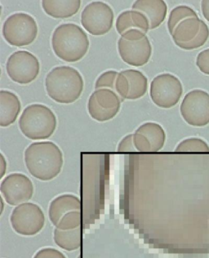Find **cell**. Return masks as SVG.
<instances>
[{
  "mask_svg": "<svg viewBox=\"0 0 209 258\" xmlns=\"http://www.w3.org/2000/svg\"><path fill=\"white\" fill-rule=\"evenodd\" d=\"M25 164L31 176L39 181L56 178L62 169V151L52 142H37L30 144L24 154Z\"/></svg>",
  "mask_w": 209,
  "mask_h": 258,
  "instance_id": "cell-1",
  "label": "cell"
},
{
  "mask_svg": "<svg viewBox=\"0 0 209 258\" xmlns=\"http://www.w3.org/2000/svg\"><path fill=\"white\" fill-rule=\"evenodd\" d=\"M84 87L81 74L68 66L55 67L46 76L47 93L57 103L71 104L77 101L82 94Z\"/></svg>",
  "mask_w": 209,
  "mask_h": 258,
  "instance_id": "cell-2",
  "label": "cell"
},
{
  "mask_svg": "<svg viewBox=\"0 0 209 258\" xmlns=\"http://www.w3.org/2000/svg\"><path fill=\"white\" fill-rule=\"evenodd\" d=\"M52 47L59 58L66 62H77L89 51V37L78 25L62 24L54 30Z\"/></svg>",
  "mask_w": 209,
  "mask_h": 258,
  "instance_id": "cell-3",
  "label": "cell"
},
{
  "mask_svg": "<svg viewBox=\"0 0 209 258\" xmlns=\"http://www.w3.org/2000/svg\"><path fill=\"white\" fill-rule=\"evenodd\" d=\"M56 117L49 107L42 104H32L26 107L20 117L19 128L30 140L48 139L56 130Z\"/></svg>",
  "mask_w": 209,
  "mask_h": 258,
  "instance_id": "cell-4",
  "label": "cell"
},
{
  "mask_svg": "<svg viewBox=\"0 0 209 258\" xmlns=\"http://www.w3.org/2000/svg\"><path fill=\"white\" fill-rule=\"evenodd\" d=\"M38 26L35 18L25 13H14L3 26V36L7 43L15 47L28 46L35 41Z\"/></svg>",
  "mask_w": 209,
  "mask_h": 258,
  "instance_id": "cell-5",
  "label": "cell"
},
{
  "mask_svg": "<svg viewBox=\"0 0 209 258\" xmlns=\"http://www.w3.org/2000/svg\"><path fill=\"white\" fill-rule=\"evenodd\" d=\"M10 223L18 235L33 236L43 230L45 225V216L39 205L26 202L13 209L10 216Z\"/></svg>",
  "mask_w": 209,
  "mask_h": 258,
  "instance_id": "cell-6",
  "label": "cell"
},
{
  "mask_svg": "<svg viewBox=\"0 0 209 258\" xmlns=\"http://www.w3.org/2000/svg\"><path fill=\"white\" fill-rule=\"evenodd\" d=\"M183 93V87L178 78L164 73L154 78L151 84L150 95L155 105L163 109L176 106Z\"/></svg>",
  "mask_w": 209,
  "mask_h": 258,
  "instance_id": "cell-7",
  "label": "cell"
},
{
  "mask_svg": "<svg viewBox=\"0 0 209 258\" xmlns=\"http://www.w3.org/2000/svg\"><path fill=\"white\" fill-rule=\"evenodd\" d=\"M114 14L113 9L106 3L92 2L81 13V24L90 35L102 36L113 27Z\"/></svg>",
  "mask_w": 209,
  "mask_h": 258,
  "instance_id": "cell-8",
  "label": "cell"
},
{
  "mask_svg": "<svg viewBox=\"0 0 209 258\" xmlns=\"http://www.w3.org/2000/svg\"><path fill=\"white\" fill-rule=\"evenodd\" d=\"M7 74L17 84H28L39 76L40 63L31 52L18 51L9 56L6 63Z\"/></svg>",
  "mask_w": 209,
  "mask_h": 258,
  "instance_id": "cell-9",
  "label": "cell"
},
{
  "mask_svg": "<svg viewBox=\"0 0 209 258\" xmlns=\"http://www.w3.org/2000/svg\"><path fill=\"white\" fill-rule=\"evenodd\" d=\"M184 120L193 127H204L209 123V93L194 89L185 95L180 107Z\"/></svg>",
  "mask_w": 209,
  "mask_h": 258,
  "instance_id": "cell-10",
  "label": "cell"
},
{
  "mask_svg": "<svg viewBox=\"0 0 209 258\" xmlns=\"http://www.w3.org/2000/svg\"><path fill=\"white\" fill-rule=\"evenodd\" d=\"M121 99L114 91L102 88L93 92L88 102L90 116L98 122H106L116 116L121 107Z\"/></svg>",
  "mask_w": 209,
  "mask_h": 258,
  "instance_id": "cell-11",
  "label": "cell"
},
{
  "mask_svg": "<svg viewBox=\"0 0 209 258\" xmlns=\"http://www.w3.org/2000/svg\"><path fill=\"white\" fill-rule=\"evenodd\" d=\"M0 191L8 205L18 206L32 199L34 185L26 175L16 172L3 180Z\"/></svg>",
  "mask_w": 209,
  "mask_h": 258,
  "instance_id": "cell-12",
  "label": "cell"
},
{
  "mask_svg": "<svg viewBox=\"0 0 209 258\" xmlns=\"http://www.w3.org/2000/svg\"><path fill=\"white\" fill-rule=\"evenodd\" d=\"M118 51L121 59L135 67L147 64L152 55V45L148 37L138 41H127L121 38L118 41Z\"/></svg>",
  "mask_w": 209,
  "mask_h": 258,
  "instance_id": "cell-13",
  "label": "cell"
},
{
  "mask_svg": "<svg viewBox=\"0 0 209 258\" xmlns=\"http://www.w3.org/2000/svg\"><path fill=\"white\" fill-rule=\"evenodd\" d=\"M132 10L143 13L150 22V29L159 27L166 18L168 6L163 0H137L132 5Z\"/></svg>",
  "mask_w": 209,
  "mask_h": 258,
  "instance_id": "cell-14",
  "label": "cell"
},
{
  "mask_svg": "<svg viewBox=\"0 0 209 258\" xmlns=\"http://www.w3.org/2000/svg\"><path fill=\"white\" fill-rule=\"evenodd\" d=\"M81 202L77 196L72 194H64L52 200L48 209V217L53 226L60 222L63 216L72 211H80Z\"/></svg>",
  "mask_w": 209,
  "mask_h": 258,
  "instance_id": "cell-15",
  "label": "cell"
},
{
  "mask_svg": "<svg viewBox=\"0 0 209 258\" xmlns=\"http://www.w3.org/2000/svg\"><path fill=\"white\" fill-rule=\"evenodd\" d=\"M22 104L15 93L10 91H0V126L9 127L15 123L20 112Z\"/></svg>",
  "mask_w": 209,
  "mask_h": 258,
  "instance_id": "cell-16",
  "label": "cell"
},
{
  "mask_svg": "<svg viewBox=\"0 0 209 258\" xmlns=\"http://www.w3.org/2000/svg\"><path fill=\"white\" fill-rule=\"evenodd\" d=\"M203 22L198 17L184 20L176 27L172 35L175 44L182 49L185 45L194 41L200 33Z\"/></svg>",
  "mask_w": 209,
  "mask_h": 258,
  "instance_id": "cell-17",
  "label": "cell"
},
{
  "mask_svg": "<svg viewBox=\"0 0 209 258\" xmlns=\"http://www.w3.org/2000/svg\"><path fill=\"white\" fill-rule=\"evenodd\" d=\"M81 6L80 0H43L42 8L48 16L65 19L76 15Z\"/></svg>",
  "mask_w": 209,
  "mask_h": 258,
  "instance_id": "cell-18",
  "label": "cell"
},
{
  "mask_svg": "<svg viewBox=\"0 0 209 258\" xmlns=\"http://www.w3.org/2000/svg\"><path fill=\"white\" fill-rule=\"evenodd\" d=\"M115 26L117 32L120 35L131 29H137L145 34L151 30L148 18L143 13L135 10H127L121 13L117 18Z\"/></svg>",
  "mask_w": 209,
  "mask_h": 258,
  "instance_id": "cell-19",
  "label": "cell"
},
{
  "mask_svg": "<svg viewBox=\"0 0 209 258\" xmlns=\"http://www.w3.org/2000/svg\"><path fill=\"white\" fill-rule=\"evenodd\" d=\"M135 133L143 134L149 140L151 152H158L164 147L166 142V134L161 125L154 122H147L141 125Z\"/></svg>",
  "mask_w": 209,
  "mask_h": 258,
  "instance_id": "cell-20",
  "label": "cell"
},
{
  "mask_svg": "<svg viewBox=\"0 0 209 258\" xmlns=\"http://www.w3.org/2000/svg\"><path fill=\"white\" fill-rule=\"evenodd\" d=\"M129 82V93L127 100H137L147 93L148 80L144 74L137 70H126L122 71Z\"/></svg>",
  "mask_w": 209,
  "mask_h": 258,
  "instance_id": "cell-21",
  "label": "cell"
},
{
  "mask_svg": "<svg viewBox=\"0 0 209 258\" xmlns=\"http://www.w3.org/2000/svg\"><path fill=\"white\" fill-rule=\"evenodd\" d=\"M54 242L61 249L68 252L78 250L81 245V230H60L55 229L53 233Z\"/></svg>",
  "mask_w": 209,
  "mask_h": 258,
  "instance_id": "cell-22",
  "label": "cell"
},
{
  "mask_svg": "<svg viewBox=\"0 0 209 258\" xmlns=\"http://www.w3.org/2000/svg\"><path fill=\"white\" fill-rule=\"evenodd\" d=\"M198 17L196 12L190 7L181 5L177 6L171 11L168 21V31L170 35H173V31L181 22L184 20L190 18H196Z\"/></svg>",
  "mask_w": 209,
  "mask_h": 258,
  "instance_id": "cell-23",
  "label": "cell"
},
{
  "mask_svg": "<svg viewBox=\"0 0 209 258\" xmlns=\"http://www.w3.org/2000/svg\"><path fill=\"white\" fill-rule=\"evenodd\" d=\"M176 152H209V146L203 139L190 138L177 145Z\"/></svg>",
  "mask_w": 209,
  "mask_h": 258,
  "instance_id": "cell-24",
  "label": "cell"
},
{
  "mask_svg": "<svg viewBox=\"0 0 209 258\" xmlns=\"http://www.w3.org/2000/svg\"><path fill=\"white\" fill-rule=\"evenodd\" d=\"M81 213L80 211H72L63 216L56 228L60 230H72L80 228L81 225Z\"/></svg>",
  "mask_w": 209,
  "mask_h": 258,
  "instance_id": "cell-25",
  "label": "cell"
},
{
  "mask_svg": "<svg viewBox=\"0 0 209 258\" xmlns=\"http://www.w3.org/2000/svg\"><path fill=\"white\" fill-rule=\"evenodd\" d=\"M119 73L115 71H108L102 73L96 81L95 88L97 90L106 88L115 92V84Z\"/></svg>",
  "mask_w": 209,
  "mask_h": 258,
  "instance_id": "cell-26",
  "label": "cell"
},
{
  "mask_svg": "<svg viewBox=\"0 0 209 258\" xmlns=\"http://www.w3.org/2000/svg\"><path fill=\"white\" fill-rule=\"evenodd\" d=\"M115 92L117 94L119 95L122 102L127 99L128 93H129V82H128L127 78L123 75L122 71L119 73V76L117 77Z\"/></svg>",
  "mask_w": 209,
  "mask_h": 258,
  "instance_id": "cell-27",
  "label": "cell"
},
{
  "mask_svg": "<svg viewBox=\"0 0 209 258\" xmlns=\"http://www.w3.org/2000/svg\"><path fill=\"white\" fill-rule=\"evenodd\" d=\"M134 146L139 152H151V146L149 140L143 134L135 133L133 134Z\"/></svg>",
  "mask_w": 209,
  "mask_h": 258,
  "instance_id": "cell-28",
  "label": "cell"
},
{
  "mask_svg": "<svg viewBox=\"0 0 209 258\" xmlns=\"http://www.w3.org/2000/svg\"><path fill=\"white\" fill-rule=\"evenodd\" d=\"M196 66L202 73L209 76V48L198 54Z\"/></svg>",
  "mask_w": 209,
  "mask_h": 258,
  "instance_id": "cell-29",
  "label": "cell"
},
{
  "mask_svg": "<svg viewBox=\"0 0 209 258\" xmlns=\"http://www.w3.org/2000/svg\"><path fill=\"white\" fill-rule=\"evenodd\" d=\"M117 151L119 152H136V147L134 146L133 134H128L121 140Z\"/></svg>",
  "mask_w": 209,
  "mask_h": 258,
  "instance_id": "cell-30",
  "label": "cell"
},
{
  "mask_svg": "<svg viewBox=\"0 0 209 258\" xmlns=\"http://www.w3.org/2000/svg\"><path fill=\"white\" fill-rule=\"evenodd\" d=\"M34 258H66L62 252L52 247H45L39 250Z\"/></svg>",
  "mask_w": 209,
  "mask_h": 258,
  "instance_id": "cell-31",
  "label": "cell"
},
{
  "mask_svg": "<svg viewBox=\"0 0 209 258\" xmlns=\"http://www.w3.org/2000/svg\"><path fill=\"white\" fill-rule=\"evenodd\" d=\"M145 37H147L146 34L137 29H131L121 35V38H123L127 41H138L144 39Z\"/></svg>",
  "mask_w": 209,
  "mask_h": 258,
  "instance_id": "cell-32",
  "label": "cell"
},
{
  "mask_svg": "<svg viewBox=\"0 0 209 258\" xmlns=\"http://www.w3.org/2000/svg\"><path fill=\"white\" fill-rule=\"evenodd\" d=\"M201 10L205 19L209 22V0H203L201 2Z\"/></svg>",
  "mask_w": 209,
  "mask_h": 258,
  "instance_id": "cell-33",
  "label": "cell"
},
{
  "mask_svg": "<svg viewBox=\"0 0 209 258\" xmlns=\"http://www.w3.org/2000/svg\"><path fill=\"white\" fill-rule=\"evenodd\" d=\"M7 161L3 154H0V178H3L6 173Z\"/></svg>",
  "mask_w": 209,
  "mask_h": 258,
  "instance_id": "cell-34",
  "label": "cell"
},
{
  "mask_svg": "<svg viewBox=\"0 0 209 258\" xmlns=\"http://www.w3.org/2000/svg\"><path fill=\"white\" fill-rule=\"evenodd\" d=\"M4 209H5V201H4V198L1 197L0 198V215H2L4 213Z\"/></svg>",
  "mask_w": 209,
  "mask_h": 258,
  "instance_id": "cell-35",
  "label": "cell"
}]
</instances>
